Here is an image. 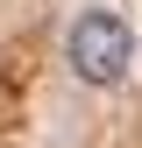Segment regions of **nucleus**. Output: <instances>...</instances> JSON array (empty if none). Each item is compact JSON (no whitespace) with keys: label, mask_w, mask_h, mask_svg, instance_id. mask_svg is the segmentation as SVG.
<instances>
[{"label":"nucleus","mask_w":142,"mask_h":148,"mask_svg":"<svg viewBox=\"0 0 142 148\" xmlns=\"http://www.w3.org/2000/svg\"><path fill=\"white\" fill-rule=\"evenodd\" d=\"M64 57H71V71H78L85 85L106 92V85L128 78V64H135V35H128V21H121L114 7H93V14H78V28H71Z\"/></svg>","instance_id":"1"}]
</instances>
